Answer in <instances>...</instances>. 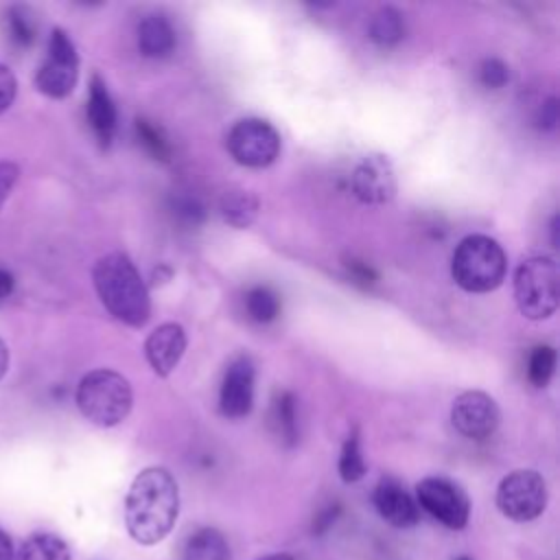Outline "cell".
Returning <instances> with one entry per match:
<instances>
[{
	"label": "cell",
	"instance_id": "1",
	"mask_svg": "<svg viewBox=\"0 0 560 560\" xmlns=\"http://www.w3.org/2000/svg\"><path fill=\"white\" fill-rule=\"evenodd\" d=\"M179 514V488L162 466H149L136 475L125 499V525L140 545L164 540Z\"/></svg>",
	"mask_w": 560,
	"mask_h": 560
},
{
	"label": "cell",
	"instance_id": "2",
	"mask_svg": "<svg viewBox=\"0 0 560 560\" xmlns=\"http://www.w3.org/2000/svg\"><path fill=\"white\" fill-rule=\"evenodd\" d=\"M94 289L103 306L127 326H144L151 315V300L136 265L129 256L112 252L96 260L92 269Z\"/></svg>",
	"mask_w": 560,
	"mask_h": 560
},
{
	"label": "cell",
	"instance_id": "3",
	"mask_svg": "<svg viewBox=\"0 0 560 560\" xmlns=\"http://www.w3.org/2000/svg\"><path fill=\"white\" fill-rule=\"evenodd\" d=\"M508 271L503 247L486 234H468L451 258L453 280L468 293L494 291Z\"/></svg>",
	"mask_w": 560,
	"mask_h": 560
},
{
	"label": "cell",
	"instance_id": "4",
	"mask_svg": "<svg viewBox=\"0 0 560 560\" xmlns=\"http://www.w3.org/2000/svg\"><path fill=\"white\" fill-rule=\"evenodd\" d=\"M133 394L129 381L114 370H92L77 387L79 411L96 427H116L131 411Z\"/></svg>",
	"mask_w": 560,
	"mask_h": 560
},
{
	"label": "cell",
	"instance_id": "5",
	"mask_svg": "<svg viewBox=\"0 0 560 560\" xmlns=\"http://www.w3.org/2000/svg\"><path fill=\"white\" fill-rule=\"evenodd\" d=\"M514 300L527 319H547L558 308V265L549 256L525 258L514 271Z\"/></svg>",
	"mask_w": 560,
	"mask_h": 560
},
{
	"label": "cell",
	"instance_id": "6",
	"mask_svg": "<svg viewBox=\"0 0 560 560\" xmlns=\"http://www.w3.org/2000/svg\"><path fill=\"white\" fill-rule=\"evenodd\" d=\"M494 501L505 518L514 523H527L545 512L547 483L536 470H512L501 479Z\"/></svg>",
	"mask_w": 560,
	"mask_h": 560
},
{
	"label": "cell",
	"instance_id": "7",
	"mask_svg": "<svg viewBox=\"0 0 560 560\" xmlns=\"http://www.w3.org/2000/svg\"><path fill=\"white\" fill-rule=\"evenodd\" d=\"M225 147L238 164L262 168L280 155V133L262 118H243L228 131Z\"/></svg>",
	"mask_w": 560,
	"mask_h": 560
},
{
	"label": "cell",
	"instance_id": "8",
	"mask_svg": "<svg viewBox=\"0 0 560 560\" xmlns=\"http://www.w3.org/2000/svg\"><path fill=\"white\" fill-rule=\"evenodd\" d=\"M79 77V55L70 35L55 28L48 39V55L35 74V85L50 98H66Z\"/></svg>",
	"mask_w": 560,
	"mask_h": 560
},
{
	"label": "cell",
	"instance_id": "9",
	"mask_svg": "<svg viewBox=\"0 0 560 560\" xmlns=\"http://www.w3.org/2000/svg\"><path fill=\"white\" fill-rule=\"evenodd\" d=\"M416 503L448 529H464L470 516L468 494L446 477H427L416 486Z\"/></svg>",
	"mask_w": 560,
	"mask_h": 560
},
{
	"label": "cell",
	"instance_id": "10",
	"mask_svg": "<svg viewBox=\"0 0 560 560\" xmlns=\"http://www.w3.org/2000/svg\"><path fill=\"white\" fill-rule=\"evenodd\" d=\"M453 427L470 440L490 438L499 424V407L486 392H464L451 407Z\"/></svg>",
	"mask_w": 560,
	"mask_h": 560
},
{
	"label": "cell",
	"instance_id": "11",
	"mask_svg": "<svg viewBox=\"0 0 560 560\" xmlns=\"http://www.w3.org/2000/svg\"><path fill=\"white\" fill-rule=\"evenodd\" d=\"M254 402V363L247 354L230 361L219 389V409L225 418H245Z\"/></svg>",
	"mask_w": 560,
	"mask_h": 560
},
{
	"label": "cell",
	"instance_id": "12",
	"mask_svg": "<svg viewBox=\"0 0 560 560\" xmlns=\"http://www.w3.org/2000/svg\"><path fill=\"white\" fill-rule=\"evenodd\" d=\"M352 192L359 201L381 206L394 199L396 195V177L387 158L368 155L363 158L350 177Z\"/></svg>",
	"mask_w": 560,
	"mask_h": 560
},
{
	"label": "cell",
	"instance_id": "13",
	"mask_svg": "<svg viewBox=\"0 0 560 560\" xmlns=\"http://www.w3.org/2000/svg\"><path fill=\"white\" fill-rule=\"evenodd\" d=\"M186 350V332L179 324L166 322L153 328L144 341V357L158 376H168Z\"/></svg>",
	"mask_w": 560,
	"mask_h": 560
},
{
	"label": "cell",
	"instance_id": "14",
	"mask_svg": "<svg viewBox=\"0 0 560 560\" xmlns=\"http://www.w3.org/2000/svg\"><path fill=\"white\" fill-rule=\"evenodd\" d=\"M372 501L381 518L394 527H411L420 518V508L416 499H411L409 492L392 477H383L376 483Z\"/></svg>",
	"mask_w": 560,
	"mask_h": 560
},
{
	"label": "cell",
	"instance_id": "15",
	"mask_svg": "<svg viewBox=\"0 0 560 560\" xmlns=\"http://www.w3.org/2000/svg\"><path fill=\"white\" fill-rule=\"evenodd\" d=\"M88 122L101 147H109L116 133V105L107 92L105 81L98 74H92L88 90Z\"/></svg>",
	"mask_w": 560,
	"mask_h": 560
},
{
	"label": "cell",
	"instance_id": "16",
	"mask_svg": "<svg viewBox=\"0 0 560 560\" xmlns=\"http://www.w3.org/2000/svg\"><path fill=\"white\" fill-rule=\"evenodd\" d=\"M177 44L173 24L162 13L147 15L138 26V48L149 59H162L173 52Z\"/></svg>",
	"mask_w": 560,
	"mask_h": 560
},
{
	"label": "cell",
	"instance_id": "17",
	"mask_svg": "<svg viewBox=\"0 0 560 560\" xmlns=\"http://www.w3.org/2000/svg\"><path fill=\"white\" fill-rule=\"evenodd\" d=\"M219 212L232 228H249L258 217V199L245 188H230L219 199Z\"/></svg>",
	"mask_w": 560,
	"mask_h": 560
},
{
	"label": "cell",
	"instance_id": "18",
	"mask_svg": "<svg viewBox=\"0 0 560 560\" xmlns=\"http://www.w3.org/2000/svg\"><path fill=\"white\" fill-rule=\"evenodd\" d=\"M184 560H230V545L219 529L201 527L188 538Z\"/></svg>",
	"mask_w": 560,
	"mask_h": 560
},
{
	"label": "cell",
	"instance_id": "19",
	"mask_svg": "<svg viewBox=\"0 0 560 560\" xmlns=\"http://www.w3.org/2000/svg\"><path fill=\"white\" fill-rule=\"evenodd\" d=\"M405 37V18L394 7H383L370 22V39L381 48H392Z\"/></svg>",
	"mask_w": 560,
	"mask_h": 560
},
{
	"label": "cell",
	"instance_id": "20",
	"mask_svg": "<svg viewBox=\"0 0 560 560\" xmlns=\"http://www.w3.org/2000/svg\"><path fill=\"white\" fill-rule=\"evenodd\" d=\"M15 560H70V549L55 534H33L22 542Z\"/></svg>",
	"mask_w": 560,
	"mask_h": 560
},
{
	"label": "cell",
	"instance_id": "21",
	"mask_svg": "<svg viewBox=\"0 0 560 560\" xmlns=\"http://www.w3.org/2000/svg\"><path fill=\"white\" fill-rule=\"evenodd\" d=\"M271 422L280 442H284L287 446H293L298 442V413H295V398L291 392H280L278 398L273 400Z\"/></svg>",
	"mask_w": 560,
	"mask_h": 560
},
{
	"label": "cell",
	"instance_id": "22",
	"mask_svg": "<svg viewBox=\"0 0 560 560\" xmlns=\"http://www.w3.org/2000/svg\"><path fill=\"white\" fill-rule=\"evenodd\" d=\"M245 311L258 324H269L280 315V298L273 289L258 284L245 293Z\"/></svg>",
	"mask_w": 560,
	"mask_h": 560
},
{
	"label": "cell",
	"instance_id": "23",
	"mask_svg": "<svg viewBox=\"0 0 560 560\" xmlns=\"http://www.w3.org/2000/svg\"><path fill=\"white\" fill-rule=\"evenodd\" d=\"M368 466L361 453V440H359V431L352 429V433L346 438L341 453H339V477L346 483H354L365 475Z\"/></svg>",
	"mask_w": 560,
	"mask_h": 560
},
{
	"label": "cell",
	"instance_id": "24",
	"mask_svg": "<svg viewBox=\"0 0 560 560\" xmlns=\"http://www.w3.org/2000/svg\"><path fill=\"white\" fill-rule=\"evenodd\" d=\"M556 370V350L551 346H536L527 361V378L536 387H545Z\"/></svg>",
	"mask_w": 560,
	"mask_h": 560
},
{
	"label": "cell",
	"instance_id": "25",
	"mask_svg": "<svg viewBox=\"0 0 560 560\" xmlns=\"http://www.w3.org/2000/svg\"><path fill=\"white\" fill-rule=\"evenodd\" d=\"M136 133H138L140 144H142L155 160H162V162L168 160L171 149H168V142H166L164 133L160 131V127H155V125H153L151 120H147V118H136Z\"/></svg>",
	"mask_w": 560,
	"mask_h": 560
},
{
	"label": "cell",
	"instance_id": "26",
	"mask_svg": "<svg viewBox=\"0 0 560 560\" xmlns=\"http://www.w3.org/2000/svg\"><path fill=\"white\" fill-rule=\"evenodd\" d=\"M9 35L18 46H31L35 39V20L28 9L11 7L7 13Z\"/></svg>",
	"mask_w": 560,
	"mask_h": 560
},
{
	"label": "cell",
	"instance_id": "27",
	"mask_svg": "<svg viewBox=\"0 0 560 560\" xmlns=\"http://www.w3.org/2000/svg\"><path fill=\"white\" fill-rule=\"evenodd\" d=\"M479 79H481V83H483L486 88L499 90V88H503V85L508 83V79H510V68H508L501 59L488 57V59L481 61Z\"/></svg>",
	"mask_w": 560,
	"mask_h": 560
},
{
	"label": "cell",
	"instance_id": "28",
	"mask_svg": "<svg viewBox=\"0 0 560 560\" xmlns=\"http://www.w3.org/2000/svg\"><path fill=\"white\" fill-rule=\"evenodd\" d=\"M173 214H175L179 221L188 223V225H197V223L203 221L206 210H203V206L199 203V199L186 195V197H177V199L173 201Z\"/></svg>",
	"mask_w": 560,
	"mask_h": 560
},
{
	"label": "cell",
	"instance_id": "29",
	"mask_svg": "<svg viewBox=\"0 0 560 560\" xmlns=\"http://www.w3.org/2000/svg\"><path fill=\"white\" fill-rule=\"evenodd\" d=\"M15 94H18V81L13 72L4 63H0V114L11 107V103L15 101Z\"/></svg>",
	"mask_w": 560,
	"mask_h": 560
},
{
	"label": "cell",
	"instance_id": "30",
	"mask_svg": "<svg viewBox=\"0 0 560 560\" xmlns=\"http://www.w3.org/2000/svg\"><path fill=\"white\" fill-rule=\"evenodd\" d=\"M20 177V168L15 162H9V160H0V208L2 203L9 199L15 182Z\"/></svg>",
	"mask_w": 560,
	"mask_h": 560
},
{
	"label": "cell",
	"instance_id": "31",
	"mask_svg": "<svg viewBox=\"0 0 560 560\" xmlns=\"http://www.w3.org/2000/svg\"><path fill=\"white\" fill-rule=\"evenodd\" d=\"M339 512H341L339 503L326 505L322 512H317V516L313 518V527H311V529H313V534H315V536H322V534H326V532L332 527V523L337 521Z\"/></svg>",
	"mask_w": 560,
	"mask_h": 560
},
{
	"label": "cell",
	"instance_id": "32",
	"mask_svg": "<svg viewBox=\"0 0 560 560\" xmlns=\"http://www.w3.org/2000/svg\"><path fill=\"white\" fill-rule=\"evenodd\" d=\"M536 122L540 129H556L558 125V98L551 96L547 98L540 109H538V116H536Z\"/></svg>",
	"mask_w": 560,
	"mask_h": 560
},
{
	"label": "cell",
	"instance_id": "33",
	"mask_svg": "<svg viewBox=\"0 0 560 560\" xmlns=\"http://www.w3.org/2000/svg\"><path fill=\"white\" fill-rule=\"evenodd\" d=\"M346 267H348V273H350V278H352L354 282L363 284V287H368V284H372V282L376 280V273H374V269H372L370 265H365V262H359V260H348V262H346Z\"/></svg>",
	"mask_w": 560,
	"mask_h": 560
},
{
	"label": "cell",
	"instance_id": "34",
	"mask_svg": "<svg viewBox=\"0 0 560 560\" xmlns=\"http://www.w3.org/2000/svg\"><path fill=\"white\" fill-rule=\"evenodd\" d=\"M13 284H15L13 276H11L7 269H0V300H4V298L11 295Z\"/></svg>",
	"mask_w": 560,
	"mask_h": 560
},
{
	"label": "cell",
	"instance_id": "35",
	"mask_svg": "<svg viewBox=\"0 0 560 560\" xmlns=\"http://www.w3.org/2000/svg\"><path fill=\"white\" fill-rule=\"evenodd\" d=\"M0 560H13V545L11 538L0 529Z\"/></svg>",
	"mask_w": 560,
	"mask_h": 560
},
{
	"label": "cell",
	"instance_id": "36",
	"mask_svg": "<svg viewBox=\"0 0 560 560\" xmlns=\"http://www.w3.org/2000/svg\"><path fill=\"white\" fill-rule=\"evenodd\" d=\"M9 370V348L7 343L0 339V378L7 374Z\"/></svg>",
	"mask_w": 560,
	"mask_h": 560
},
{
	"label": "cell",
	"instance_id": "37",
	"mask_svg": "<svg viewBox=\"0 0 560 560\" xmlns=\"http://www.w3.org/2000/svg\"><path fill=\"white\" fill-rule=\"evenodd\" d=\"M258 560H293V556H289V553H271V556H265V558H258Z\"/></svg>",
	"mask_w": 560,
	"mask_h": 560
},
{
	"label": "cell",
	"instance_id": "38",
	"mask_svg": "<svg viewBox=\"0 0 560 560\" xmlns=\"http://www.w3.org/2000/svg\"><path fill=\"white\" fill-rule=\"evenodd\" d=\"M551 243L558 245V217H553L551 221Z\"/></svg>",
	"mask_w": 560,
	"mask_h": 560
},
{
	"label": "cell",
	"instance_id": "39",
	"mask_svg": "<svg viewBox=\"0 0 560 560\" xmlns=\"http://www.w3.org/2000/svg\"><path fill=\"white\" fill-rule=\"evenodd\" d=\"M457 560H470V558H468V556H462V558H457Z\"/></svg>",
	"mask_w": 560,
	"mask_h": 560
}]
</instances>
